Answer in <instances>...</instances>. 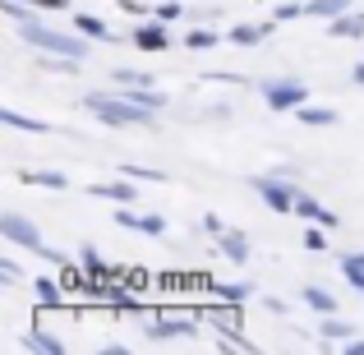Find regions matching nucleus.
Returning a JSON list of instances; mask_svg holds the SVG:
<instances>
[{
  "label": "nucleus",
  "instance_id": "1",
  "mask_svg": "<svg viewBox=\"0 0 364 355\" xmlns=\"http://www.w3.org/2000/svg\"><path fill=\"white\" fill-rule=\"evenodd\" d=\"M83 107H88L102 124H111V129H134V124H152V116H157V111L139 107V102L120 97V92H88V97H83Z\"/></svg>",
  "mask_w": 364,
  "mask_h": 355
},
{
  "label": "nucleus",
  "instance_id": "2",
  "mask_svg": "<svg viewBox=\"0 0 364 355\" xmlns=\"http://www.w3.org/2000/svg\"><path fill=\"white\" fill-rule=\"evenodd\" d=\"M18 37H23L28 46H37V51L79 55V60H88V42H92V37H83L79 28H74V33H55V28L37 23V18H28V23H18Z\"/></svg>",
  "mask_w": 364,
  "mask_h": 355
},
{
  "label": "nucleus",
  "instance_id": "3",
  "mask_svg": "<svg viewBox=\"0 0 364 355\" xmlns=\"http://www.w3.org/2000/svg\"><path fill=\"white\" fill-rule=\"evenodd\" d=\"M258 92H263L267 111H295L309 102V88L300 79H267V83H258Z\"/></svg>",
  "mask_w": 364,
  "mask_h": 355
},
{
  "label": "nucleus",
  "instance_id": "4",
  "mask_svg": "<svg viewBox=\"0 0 364 355\" xmlns=\"http://www.w3.org/2000/svg\"><path fill=\"white\" fill-rule=\"evenodd\" d=\"M198 319L203 314H152V323L143 332H148V341H176V337H189L198 328Z\"/></svg>",
  "mask_w": 364,
  "mask_h": 355
},
{
  "label": "nucleus",
  "instance_id": "5",
  "mask_svg": "<svg viewBox=\"0 0 364 355\" xmlns=\"http://www.w3.org/2000/svg\"><path fill=\"white\" fill-rule=\"evenodd\" d=\"M0 240H5V245H18V249H33V254L42 249V231H37L23 213H0Z\"/></svg>",
  "mask_w": 364,
  "mask_h": 355
},
{
  "label": "nucleus",
  "instance_id": "6",
  "mask_svg": "<svg viewBox=\"0 0 364 355\" xmlns=\"http://www.w3.org/2000/svg\"><path fill=\"white\" fill-rule=\"evenodd\" d=\"M249 185L258 189V198H263L272 213H295V180H272V176H254Z\"/></svg>",
  "mask_w": 364,
  "mask_h": 355
},
{
  "label": "nucleus",
  "instance_id": "7",
  "mask_svg": "<svg viewBox=\"0 0 364 355\" xmlns=\"http://www.w3.org/2000/svg\"><path fill=\"white\" fill-rule=\"evenodd\" d=\"M116 222L124 226V231H143V235H166V217H157V213H134L129 203H120L116 213Z\"/></svg>",
  "mask_w": 364,
  "mask_h": 355
},
{
  "label": "nucleus",
  "instance_id": "8",
  "mask_svg": "<svg viewBox=\"0 0 364 355\" xmlns=\"http://www.w3.org/2000/svg\"><path fill=\"white\" fill-rule=\"evenodd\" d=\"M129 46H139V51H166L171 46V33L161 18H148V23L129 28Z\"/></svg>",
  "mask_w": 364,
  "mask_h": 355
},
{
  "label": "nucleus",
  "instance_id": "9",
  "mask_svg": "<svg viewBox=\"0 0 364 355\" xmlns=\"http://www.w3.org/2000/svg\"><path fill=\"white\" fill-rule=\"evenodd\" d=\"M295 217H304V222H318V226H328V231H337V213H332V208H323L318 198H309L304 189H295Z\"/></svg>",
  "mask_w": 364,
  "mask_h": 355
},
{
  "label": "nucleus",
  "instance_id": "10",
  "mask_svg": "<svg viewBox=\"0 0 364 355\" xmlns=\"http://www.w3.org/2000/svg\"><path fill=\"white\" fill-rule=\"evenodd\" d=\"M33 295H37L42 309H60V304L70 300V291H65L60 277H33Z\"/></svg>",
  "mask_w": 364,
  "mask_h": 355
},
{
  "label": "nucleus",
  "instance_id": "11",
  "mask_svg": "<svg viewBox=\"0 0 364 355\" xmlns=\"http://www.w3.org/2000/svg\"><path fill=\"white\" fill-rule=\"evenodd\" d=\"M217 254L231 258V263H249V254H254V249H249V235H240V231H231V226H226V231L217 235Z\"/></svg>",
  "mask_w": 364,
  "mask_h": 355
},
{
  "label": "nucleus",
  "instance_id": "12",
  "mask_svg": "<svg viewBox=\"0 0 364 355\" xmlns=\"http://www.w3.org/2000/svg\"><path fill=\"white\" fill-rule=\"evenodd\" d=\"M74 28H79L83 37H92V42H129V37L111 33V23H107V18H97V14H74Z\"/></svg>",
  "mask_w": 364,
  "mask_h": 355
},
{
  "label": "nucleus",
  "instance_id": "13",
  "mask_svg": "<svg viewBox=\"0 0 364 355\" xmlns=\"http://www.w3.org/2000/svg\"><path fill=\"white\" fill-rule=\"evenodd\" d=\"M92 198H111V203H134V194L139 189L129 185V180H97V185H88Z\"/></svg>",
  "mask_w": 364,
  "mask_h": 355
},
{
  "label": "nucleus",
  "instance_id": "14",
  "mask_svg": "<svg viewBox=\"0 0 364 355\" xmlns=\"http://www.w3.org/2000/svg\"><path fill=\"white\" fill-rule=\"evenodd\" d=\"M272 28H277V18H272V23H235L231 33H226V42H235V46H258L267 33H272Z\"/></svg>",
  "mask_w": 364,
  "mask_h": 355
},
{
  "label": "nucleus",
  "instance_id": "15",
  "mask_svg": "<svg viewBox=\"0 0 364 355\" xmlns=\"http://www.w3.org/2000/svg\"><path fill=\"white\" fill-rule=\"evenodd\" d=\"M295 120L309 124V129H332V124H337L341 116H337L332 107H309V102H304V107H295Z\"/></svg>",
  "mask_w": 364,
  "mask_h": 355
},
{
  "label": "nucleus",
  "instance_id": "16",
  "mask_svg": "<svg viewBox=\"0 0 364 355\" xmlns=\"http://www.w3.org/2000/svg\"><path fill=\"white\" fill-rule=\"evenodd\" d=\"M0 124H5V129H23V134H51V124H46V120L18 116L14 107H0Z\"/></svg>",
  "mask_w": 364,
  "mask_h": 355
},
{
  "label": "nucleus",
  "instance_id": "17",
  "mask_svg": "<svg viewBox=\"0 0 364 355\" xmlns=\"http://www.w3.org/2000/svg\"><path fill=\"white\" fill-rule=\"evenodd\" d=\"M318 337L328 341H350L355 337V323H346V319H337V314H323V323H318Z\"/></svg>",
  "mask_w": 364,
  "mask_h": 355
},
{
  "label": "nucleus",
  "instance_id": "18",
  "mask_svg": "<svg viewBox=\"0 0 364 355\" xmlns=\"http://www.w3.org/2000/svg\"><path fill=\"white\" fill-rule=\"evenodd\" d=\"M328 33L332 37H364V14L360 9H346V14L328 18Z\"/></svg>",
  "mask_w": 364,
  "mask_h": 355
},
{
  "label": "nucleus",
  "instance_id": "19",
  "mask_svg": "<svg viewBox=\"0 0 364 355\" xmlns=\"http://www.w3.org/2000/svg\"><path fill=\"white\" fill-rule=\"evenodd\" d=\"M23 351H37V355H65L70 346H65L60 337H51V332L37 328V332H28V337H23Z\"/></svg>",
  "mask_w": 364,
  "mask_h": 355
},
{
  "label": "nucleus",
  "instance_id": "20",
  "mask_svg": "<svg viewBox=\"0 0 364 355\" xmlns=\"http://www.w3.org/2000/svg\"><path fill=\"white\" fill-rule=\"evenodd\" d=\"M23 185H37V189H70V176H60V171H46V166H37V171H23Z\"/></svg>",
  "mask_w": 364,
  "mask_h": 355
},
{
  "label": "nucleus",
  "instance_id": "21",
  "mask_svg": "<svg viewBox=\"0 0 364 355\" xmlns=\"http://www.w3.org/2000/svg\"><path fill=\"white\" fill-rule=\"evenodd\" d=\"M79 263L83 267H88V272H92V282H111V263H107V258H102V249H92V245H83L79 249Z\"/></svg>",
  "mask_w": 364,
  "mask_h": 355
},
{
  "label": "nucleus",
  "instance_id": "22",
  "mask_svg": "<svg viewBox=\"0 0 364 355\" xmlns=\"http://www.w3.org/2000/svg\"><path fill=\"white\" fill-rule=\"evenodd\" d=\"M337 263H341V277H346L355 291H364V249H350V254H341Z\"/></svg>",
  "mask_w": 364,
  "mask_h": 355
},
{
  "label": "nucleus",
  "instance_id": "23",
  "mask_svg": "<svg viewBox=\"0 0 364 355\" xmlns=\"http://www.w3.org/2000/svg\"><path fill=\"white\" fill-rule=\"evenodd\" d=\"M226 33H217V28H189L185 33V46L189 51H213V46H222Z\"/></svg>",
  "mask_w": 364,
  "mask_h": 355
},
{
  "label": "nucleus",
  "instance_id": "24",
  "mask_svg": "<svg viewBox=\"0 0 364 355\" xmlns=\"http://www.w3.org/2000/svg\"><path fill=\"white\" fill-rule=\"evenodd\" d=\"M300 300L309 304V309H318V314H337V295H332V291H323V286H304V291H300Z\"/></svg>",
  "mask_w": 364,
  "mask_h": 355
},
{
  "label": "nucleus",
  "instance_id": "25",
  "mask_svg": "<svg viewBox=\"0 0 364 355\" xmlns=\"http://www.w3.org/2000/svg\"><path fill=\"white\" fill-rule=\"evenodd\" d=\"M350 5H355V0H309L304 14H309V18H337V14H346Z\"/></svg>",
  "mask_w": 364,
  "mask_h": 355
},
{
  "label": "nucleus",
  "instance_id": "26",
  "mask_svg": "<svg viewBox=\"0 0 364 355\" xmlns=\"http://www.w3.org/2000/svg\"><path fill=\"white\" fill-rule=\"evenodd\" d=\"M213 291H217V300H231V304H245L249 295H254V286H249V282H217Z\"/></svg>",
  "mask_w": 364,
  "mask_h": 355
},
{
  "label": "nucleus",
  "instance_id": "27",
  "mask_svg": "<svg viewBox=\"0 0 364 355\" xmlns=\"http://www.w3.org/2000/svg\"><path fill=\"white\" fill-rule=\"evenodd\" d=\"M42 70H51V74H74V65H83L79 55H55V51H42Z\"/></svg>",
  "mask_w": 364,
  "mask_h": 355
},
{
  "label": "nucleus",
  "instance_id": "28",
  "mask_svg": "<svg viewBox=\"0 0 364 355\" xmlns=\"http://www.w3.org/2000/svg\"><path fill=\"white\" fill-rule=\"evenodd\" d=\"M300 14H304L300 0H277V5H272V18H277V23H291V18H300Z\"/></svg>",
  "mask_w": 364,
  "mask_h": 355
},
{
  "label": "nucleus",
  "instance_id": "29",
  "mask_svg": "<svg viewBox=\"0 0 364 355\" xmlns=\"http://www.w3.org/2000/svg\"><path fill=\"white\" fill-rule=\"evenodd\" d=\"M300 240H304V249H314V254H323V249H328V226H318V222H314V226H309V231H304Z\"/></svg>",
  "mask_w": 364,
  "mask_h": 355
},
{
  "label": "nucleus",
  "instance_id": "30",
  "mask_svg": "<svg viewBox=\"0 0 364 355\" xmlns=\"http://www.w3.org/2000/svg\"><path fill=\"white\" fill-rule=\"evenodd\" d=\"M124 176H129V180H148V185H157V180H166V176H161V171H152V166H134V161H124Z\"/></svg>",
  "mask_w": 364,
  "mask_h": 355
},
{
  "label": "nucleus",
  "instance_id": "31",
  "mask_svg": "<svg viewBox=\"0 0 364 355\" xmlns=\"http://www.w3.org/2000/svg\"><path fill=\"white\" fill-rule=\"evenodd\" d=\"M180 14H185V5H180V0H161V5L152 9V18H161V23H176Z\"/></svg>",
  "mask_w": 364,
  "mask_h": 355
},
{
  "label": "nucleus",
  "instance_id": "32",
  "mask_svg": "<svg viewBox=\"0 0 364 355\" xmlns=\"http://www.w3.org/2000/svg\"><path fill=\"white\" fill-rule=\"evenodd\" d=\"M0 9H5V18H14V23H28V18H33L28 14V0H5Z\"/></svg>",
  "mask_w": 364,
  "mask_h": 355
},
{
  "label": "nucleus",
  "instance_id": "33",
  "mask_svg": "<svg viewBox=\"0 0 364 355\" xmlns=\"http://www.w3.org/2000/svg\"><path fill=\"white\" fill-rule=\"evenodd\" d=\"M111 79L116 83H148V74L143 70H111Z\"/></svg>",
  "mask_w": 364,
  "mask_h": 355
},
{
  "label": "nucleus",
  "instance_id": "34",
  "mask_svg": "<svg viewBox=\"0 0 364 355\" xmlns=\"http://www.w3.org/2000/svg\"><path fill=\"white\" fill-rule=\"evenodd\" d=\"M0 282H5V286L18 282V263H14V258H0Z\"/></svg>",
  "mask_w": 364,
  "mask_h": 355
},
{
  "label": "nucleus",
  "instance_id": "35",
  "mask_svg": "<svg viewBox=\"0 0 364 355\" xmlns=\"http://www.w3.org/2000/svg\"><path fill=\"white\" fill-rule=\"evenodd\" d=\"M33 9H51V14H65L70 9V0H28Z\"/></svg>",
  "mask_w": 364,
  "mask_h": 355
},
{
  "label": "nucleus",
  "instance_id": "36",
  "mask_svg": "<svg viewBox=\"0 0 364 355\" xmlns=\"http://www.w3.org/2000/svg\"><path fill=\"white\" fill-rule=\"evenodd\" d=\"M203 231H208V235L217 240V235L226 231V222H222V217H217V213H208V217H203Z\"/></svg>",
  "mask_w": 364,
  "mask_h": 355
},
{
  "label": "nucleus",
  "instance_id": "37",
  "mask_svg": "<svg viewBox=\"0 0 364 355\" xmlns=\"http://www.w3.org/2000/svg\"><path fill=\"white\" fill-rule=\"evenodd\" d=\"M37 254H42L46 263H70V254H65V249H51V245H42V249H37Z\"/></svg>",
  "mask_w": 364,
  "mask_h": 355
},
{
  "label": "nucleus",
  "instance_id": "38",
  "mask_svg": "<svg viewBox=\"0 0 364 355\" xmlns=\"http://www.w3.org/2000/svg\"><path fill=\"white\" fill-rule=\"evenodd\" d=\"M120 9H129V14H148V5H143V0H120Z\"/></svg>",
  "mask_w": 364,
  "mask_h": 355
},
{
  "label": "nucleus",
  "instance_id": "39",
  "mask_svg": "<svg viewBox=\"0 0 364 355\" xmlns=\"http://www.w3.org/2000/svg\"><path fill=\"white\" fill-rule=\"evenodd\" d=\"M346 351H350V355H364V337H350V341H346Z\"/></svg>",
  "mask_w": 364,
  "mask_h": 355
},
{
  "label": "nucleus",
  "instance_id": "40",
  "mask_svg": "<svg viewBox=\"0 0 364 355\" xmlns=\"http://www.w3.org/2000/svg\"><path fill=\"white\" fill-rule=\"evenodd\" d=\"M350 79H355V83H360V88H364V60L355 65V70H350Z\"/></svg>",
  "mask_w": 364,
  "mask_h": 355
},
{
  "label": "nucleus",
  "instance_id": "41",
  "mask_svg": "<svg viewBox=\"0 0 364 355\" xmlns=\"http://www.w3.org/2000/svg\"><path fill=\"white\" fill-rule=\"evenodd\" d=\"M272 5H277V0H272Z\"/></svg>",
  "mask_w": 364,
  "mask_h": 355
}]
</instances>
